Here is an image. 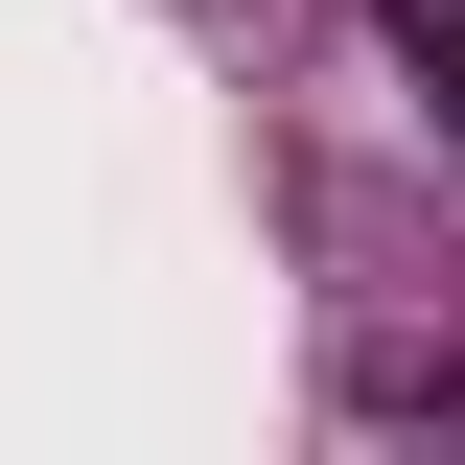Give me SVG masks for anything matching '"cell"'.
<instances>
[{
	"instance_id": "7a4b0ae2",
	"label": "cell",
	"mask_w": 465,
	"mask_h": 465,
	"mask_svg": "<svg viewBox=\"0 0 465 465\" xmlns=\"http://www.w3.org/2000/svg\"><path fill=\"white\" fill-rule=\"evenodd\" d=\"M372 47H396V94L465 140V0H372Z\"/></svg>"
},
{
	"instance_id": "6da1fadb",
	"label": "cell",
	"mask_w": 465,
	"mask_h": 465,
	"mask_svg": "<svg viewBox=\"0 0 465 465\" xmlns=\"http://www.w3.org/2000/svg\"><path fill=\"white\" fill-rule=\"evenodd\" d=\"M326 396L349 419H465V302H442V326H419V302H349V326H326Z\"/></svg>"
}]
</instances>
